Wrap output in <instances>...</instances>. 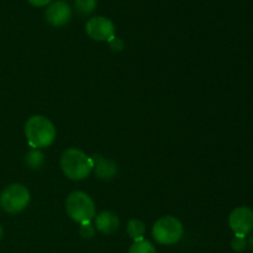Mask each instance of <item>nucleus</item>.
<instances>
[{
    "label": "nucleus",
    "instance_id": "1",
    "mask_svg": "<svg viewBox=\"0 0 253 253\" xmlns=\"http://www.w3.org/2000/svg\"><path fill=\"white\" fill-rule=\"evenodd\" d=\"M25 135L30 147L39 148L48 147L56 138V128L47 118L41 115L31 116L25 124Z\"/></svg>",
    "mask_w": 253,
    "mask_h": 253
},
{
    "label": "nucleus",
    "instance_id": "2",
    "mask_svg": "<svg viewBox=\"0 0 253 253\" xmlns=\"http://www.w3.org/2000/svg\"><path fill=\"white\" fill-rule=\"evenodd\" d=\"M61 167L64 174L72 180H82L89 177L94 168L93 160L83 151L68 148L61 157Z\"/></svg>",
    "mask_w": 253,
    "mask_h": 253
},
{
    "label": "nucleus",
    "instance_id": "3",
    "mask_svg": "<svg viewBox=\"0 0 253 253\" xmlns=\"http://www.w3.org/2000/svg\"><path fill=\"white\" fill-rule=\"evenodd\" d=\"M66 210L73 221L84 224L95 216V205L86 193L73 192L66 200Z\"/></svg>",
    "mask_w": 253,
    "mask_h": 253
},
{
    "label": "nucleus",
    "instance_id": "4",
    "mask_svg": "<svg viewBox=\"0 0 253 253\" xmlns=\"http://www.w3.org/2000/svg\"><path fill=\"white\" fill-rule=\"evenodd\" d=\"M152 236L161 245L177 244L183 236L182 222L173 216L161 217L153 225Z\"/></svg>",
    "mask_w": 253,
    "mask_h": 253
},
{
    "label": "nucleus",
    "instance_id": "5",
    "mask_svg": "<svg viewBox=\"0 0 253 253\" xmlns=\"http://www.w3.org/2000/svg\"><path fill=\"white\" fill-rule=\"evenodd\" d=\"M30 203V192L22 184H10L0 194V204L5 211L17 214L26 209Z\"/></svg>",
    "mask_w": 253,
    "mask_h": 253
},
{
    "label": "nucleus",
    "instance_id": "6",
    "mask_svg": "<svg viewBox=\"0 0 253 253\" xmlns=\"http://www.w3.org/2000/svg\"><path fill=\"white\" fill-rule=\"evenodd\" d=\"M85 31L86 35L95 41H110L115 37V26L113 21L104 16L91 17L86 22Z\"/></svg>",
    "mask_w": 253,
    "mask_h": 253
},
{
    "label": "nucleus",
    "instance_id": "7",
    "mask_svg": "<svg viewBox=\"0 0 253 253\" xmlns=\"http://www.w3.org/2000/svg\"><path fill=\"white\" fill-rule=\"evenodd\" d=\"M229 224L236 236L246 237L253 230V211L247 207L236 208L230 214Z\"/></svg>",
    "mask_w": 253,
    "mask_h": 253
},
{
    "label": "nucleus",
    "instance_id": "8",
    "mask_svg": "<svg viewBox=\"0 0 253 253\" xmlns=\"http://www.w3.org/2000/svg\"><path fill=\"white\" fill-rule=\"evenodd\" d=\"M44 16H46L47 22L51 24L52 26H63L71 20L72 10L67 2L58 0V1H54L48 5L46 12H44Z\"/></svg>",
    "mask_w": 253,
    "mask_h": 253
},
{
    "label": "nucleus",
    "instance_id": "9",
    "mask_svg": "<svg viewBox=\"0 0 253 253\" xmlns=\"http://www.w3.org/2000/svg\"><path fill=\"white\" fill-rule=\"evenodd\" d=\"M95 226L98 231L101 234L111 235L119 229L120 226V220L118 215L114 214L113 211H103L96 216Z\"/></svg>",
    "mask_w": 253,
    "mask_h": 253
},
{
    "label": "nucleus",
    "instance_id": "10",
    "mask_svg": "<svg viewBox=\"0 0 253 253\" xmlns=\"http://www.w3.org/2000/svg\"><path fill=\"white\" fill-rule=\"evenodd\" d=\"M95 167V174L101 179H111L116 174V166L111 161L106 160L103 156L95 155L91 158Z\"/></svg>",
    "mask_w": 253,
    "mask_h": 253
},
{
    "label": "nucleus",
    "instance_id": "11",
    "mask_svg": "<svg viewBox=\"0 0 253 253\" xmlns=\"http://www.w3.org/2000/svg\"><path fill=\"white\" fill-rule=\"evenodd\" d=\"M127 234L131 239L135 241H140L143 240V235H145V224L141 220L133 219L128 221L127 224Z\"/></svg>",
    "mask_w": 253,
    "mask_h": 253
},
{
    "label": "nucleus",
    "instance_id": "12",
    "mask_svg": "<svg viewBox=\"0 0 253 253\" xmlns=\"http://www.w3.org/2000/svg\"><path fill=\"white\" fill-rule=\"evenodd\" d=\"M128 253H156V247L147 240L135 241L128 250Z\"/></svg>",
    "mask_w": 253,
    "mask_h": 253
},
{
    "label": "nucleus",
    "instance_id": "13",
    "mask_svg": "<svg viewBox=\"0 0 253 253\" xmlns=\"http://www.w3.org/2000/svg\"><path fill=\"white\" fill-rule=\"evenodd\" d=\"M43 162H44L43 155H42L40 151L34 150L26 155V163L30 168L37 169V168H40L42 165H43Z\"/></svg>",
    "mask_w": 253,
    "mask_h": 253
},
{
    "label": "nucleus",
    "instance_id": "14",
    "mask_svg": "<svg viewBox=\"0 0 253 253\" xmlns=\"http://www.w3.org/2000/svg\"><path fill=\"white\" fill-rule=\"evenodd\" d=\"M74 5L82 15H89L95 10L96 0H74Z\"/></svg>",
    "mask_w": 253,
    "mask_h": 253
},
{
    "label": "nucleus",
    "instance_id": "15",
    "mask_svg": "<svg viewBox=\"0 0 253 253\" xmlns=\"http://www.w3.org/2000/svg\"><path fill=\"white\" fill-rule=\"evenodd\" d=\"M247 246L246 239L242 236H235L231 241V247L235 252H242Z\"/></svg>",
    "mask_w": 253,
    "mask_h": 253
},
{
    "label": "nucleus",
    "instance_id": "16",
    "mask_svg": "<svg viewBox=\"0 0 253 253\" xmlns=\"http://www.w3.org/2000/svg\"><path fill=\"white\" fill-rule=\"evenodd\" d=\"M94 227L91 226L90 222H84L81 226V235L84 237V239H91L94 236Z\"/></svg>",
    "mask_w": 253,
    "mask_h": 253
},
{
    "label": "nucleus",
    "instance_id": "17",
    "mask_svg": "<svg viewBox=\"0 0 253 253\" xmlns=\"http://www.w3.org/2000/svg\"><path fill=\"white\" fill-rule=\"evenodd\" d=\"M31 5L37 7H41V6H46V5L51 4L52 0H27Z\"/></svg>",
    "mask_w": 253,
    "mask_h": 253
},
{
    "label": "nucleus",
    "instance_id": "18",
    "mask_svg": "<svg viewBox=\"0 0 253 253\" xmlns=\"http://www.w3.org/2000/svg\"><path fill=\"white\" fill-rule=\"evenodd\" d=\"M250 246H251V249H252V251H253V236L251 237V239H250Z\"/></svg>",
    "mask_w": 253,
    "mask_h": 253
},
{
    "label": "nucleus",
    "instance_id": "19",
    "mask_svg": "<svg viewBox=\"0 0 253 253\" xmlns=\"http://www.w3.org/2000/svg\"><path fill=\"white\" fill-rule=\"evenodd\" d=\"M2 234H4V232H2V227L0 226V240L2 239Z\"/></svg>",
    "mask_w": 253,
    "mask_h": 253
}]
</instances>
